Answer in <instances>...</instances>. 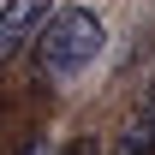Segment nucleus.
Segmentation results:
<instances>
[{"mask_svg": "<svg viewBox=\"0 0 155 155\" xmlns=\"http://www.w3.org/2000/svg\"><path fill=\"white\" fill-rule=\"evenodd\" d=\"M24 155H54V143H30V149H24Z\"/></svg>", "mask_w": 155, "mask_h": 155, "instance_id": "obj_5", "label": "nucleus"}, {"mask_svg": "<svg viewBox=\"0 0 155 155\" xmlns=\"http://www.w3.org/2000/svg\"><path fill=\"white\" fill-rule=\"evenodd\" d=\"M54 12V0H0V72L18 60V48L36 36Z\"/></svg>", "mask_w": 155, "mask_h": 155, "instance_id": "obj_2", "label": "nucleus"}, {"mask_svg": "<svg viewBox=\"0 0 155 155\" xmlns=\"http://www.w3.org/2000/svg\"><path fill=\"white\" fill-rule=\"evenodd\" d=\"M101 42H107L101 12H90V6L48 12V24L36 30V66H42V78H78L101 54Z\"/></svg>", "mask_w": 155, "mask_h": 155, "instance_id": "obj_1", "label": "nucleus"}, {"mask_svg": "<svg viewBox=\"0 0 155 155\" xmlns=\"http://www.w3.org/2000/svg\"><path fill=\"white\" fill-rule=\"evenodd\" d=\"M54 155H96V143H90V137H78V143H66V149H54Z\"/></svg>", "mask_w": 155, "mask_h": 155, "instance_id": "obj_4", "label": "nucleus"}, {"mask_svg": "<svg viewBox=\"0 0 155 155\" xmlns=\"http://www.w3.org/2000/svg\"><path fill=\"white\" fill-rule=\"evenodd\" d=\"M114 155H155V90L143 96V107L131 114V125H125V137H119Z\"/></svg>", "mask_w": 155, "mask_h": 155, "instance_id": "obj_3", "label": "nucleus"}]
</instances>
